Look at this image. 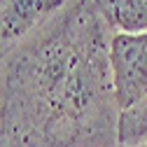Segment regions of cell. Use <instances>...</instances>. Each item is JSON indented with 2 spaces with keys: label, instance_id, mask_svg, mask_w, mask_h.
I'll list each match as a JSON object with an SVG mask.
<instances>
[{
  "label": "cell",
  "instance_id": "obj_1",
  "mask_svg": "<svg viewBox=\"0 0 147 147\" xmlns=\"http://www.w3.org/2000/svg\"><path fill=\"white\" fill-rule=\"evenodd\" d=\"M110 40L94 0H70L9 51L0 147H119Z\"/></svg>",
  "mask_w": 147,
  "mask_h": 147
},
{
  "label": "cell",
  "instance_id": "obj_2",
  "mask_svg": "<svg viewBox=\"0 0 147 147\" xmlns=\"http://www.w3.org/2000/svg\"><path fill=\"white\" fill-rule=\"evenodd\" d=\"M110 70L119 110L131 107L147 96V33H112Z\"/></svg>",
  "mask_w": 147,
  "mask_h": 147
},
{
  "label": "cell",
  "instance_id": "obj_3",
  "mask_svg": "<svg viewBox=\"0 0 147 147\" xmlns=\"http://www.w3.org/2000/svg\"><path fill=\"white\" fill-rule=\"evenodd\" d=\"M70 0H0V56H7Z\"/></svg>",
  "mask_w": 147,
  "mask_h": 147
},
{
  "label": "cell",
  "instance_id": "obj_4",
  "mask_svg": "<svg viewBox=\"0 0 147 147\" xmlns=\"http://www.w3.org/2000/svg\"><path fill=\"white\" fill-rule=\"evenodd\" d=\"M112 33H147V0H94Z\"/></svg>",
  "mask_w": 147,
  "mask_h": 147
},
{
  "label": "cell",
  "instance_id": "obj_5",
  "mask_svg": "<svg viewBox=\"0 0 147 147\" xmlns=\"http://www.w3.org/2000/svg\"><path fill=\"white\" fill-rule=\"evenodd\" d=\"M117 145L140 147L147 145V96L119 112L117 121Z\"/></svg>",
  "mask_w": 147,
  "mask_h": 147
},
{
  "label": "cell",
  "instance_id": "obj_6",
  "mask_svg": "<svg viewBox=\"0 0 147 147\" xmlns=\"http://www.w3.org/2000/svg\"><path fill=\"white\" fill-rule=\"evenodd\" d=\"M3 68H5V59L0 56V103H3Z\"/></svg>",
  "mask_w": 147,
  "mask_h": 147
},
{
  "label": "cell",
  "instance_id": "obj_7",
  "mask_svg": "<svg viewBox=\"0 0 147 147\" xmlns=\"http://www.w3.org/2000/svg\"><path fill=\"white\" fill-rule=\"evenodd\" d=\"M140 147H147V145H140Z\"/></svg>",
  "mask_w": 147,
  "mask_h": 147
}]
</instances>
